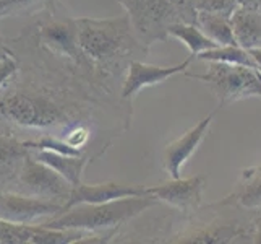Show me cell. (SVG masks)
I'll list each match as a JSON object with an SVG mask.
<instances>
[{"label": "cell", "mask_w": 261, "mask_h": 244, "mask_svg": "<svg viewBox=\"0 0 261 244\" xmlns=\"http://www.w3.org/2000/svg\"><path fill=\"white\" fill-rule=\"evenodd\" d=\"M83 116V106L57 88L16 83L0 88V117L24 129H71Z\"/></svg>", "instance_id": "cell-1"}, {"label": "cell", "mask_w": 261, "mask_h": 244, "mask_svg": "<svg viewBox=\"0 0 261 244\" xmlns=\"http://www.w3.org/2000/svg\"><path fill=\"white\" fill-rule=\"evenodd\" d=\"M78 46L94 69L109 74L120 69L125 60L137 59L145 52L143 42L135 34L128 16L99 20V18H76Z\"/></svg>", "instance_id": "cell-2"}, {"label": "cell", "mask_w": 261, "mask_h": 244, "mask_svg": "<svg viewBox=\"0 0 261 244\" xmlns=\"http://www.w3.org/2000/svg\"><path fill=\"white\" fill-rule=\"evenodd\" d=\"M158 204L159 201L151 194L115 198L102 204H78L39 225L47 228L82 230L86 233L115 231L120 225L133 220Z\"/></svg>", "instance_id": "cell-3"}, {"label": "cell", "mask_w": 261, "mask_h": 244, "mask_svg": "<svg viewBox=\"0 0 261 244\" xmlns=\"http://www.w3.org/2000/svg\"><path fill=\"white\" fill-rule=\"evenodd\" d=\"M187 77L201 80L218 96L219 107L250 96H261V74L244 65L224 62H208L204 74H187Z\"/></svg>", "instance_id": "cell-4"}, {"label": "cell", "mask_w": 261, "mask_h": 244, "mask_svg": "<svg viewBox=\"0 0 261 244\" xmlns=\"http://www.w3.org/2000/svg\"><path fill=\"white\" fill-rule=\"evenodd\" d=\"M127 10L135 34L146 46L152 41H164L166 30L177 20L174 0H119Z\"/></svg>", "instance_id": "cell-5"}, {"label": "cell", "mask_w": 261, "mask_h": 244, "mask_svg": "<svg viewBox=\"0 0 261 244\" xmlns=\"http://www.w3.org/2000/svg\"><path fill=\"white\" fill-rule=\"evenodd\" d=\"M12 192L44 198V201H50L65 207V202L71 192V184L52 168L34 160L30 151L12 187Z\"/></svg>", "instance_id": "cell-6"}, {"label": "cell", "mask_w": 261, "mask_h": 244, "mask_svg": "<svg viewBox=\"0 0 261 244\" xmlns=\"http://www.w3.org/2000/svg\"><path fill=\"white\" fill-rule=\"evenodd\" d=\"M38 39L41 46L57 59L70 60L78 69H94L78 46L76 18H47L38 25Z\"/></svg>", "instance_id": "cell-7"}, {"label": "cell", "mask_w": 261, "mask_h": 244, "mask_svg": "<svg viewBox=\"0 0 261 244\" xmlns=\"http://www.w3.org/2000/svg\"><path fill=\"white\" fill-rule=\"evenodd\" d=\"M64 210V205L44 198L12 191H0V218L5 221L36 225L54 218Z\"/></svg>", "instance_id": "cell-8"}, {"label": "cell", "mask_w": 261, "mask_h": 244, "mask_svg": "<svg viewBox=\"0 0 261 244\" xmlns=\"http://www.w3.org/2000/svg\"><path fill=\"white\" fill-rule=\"evenodd\" d=\"M206 179L204 176L192 178H170V181L161 183L158 186H149L148 194L154 195L159 202H164L170 207H175L180 212L190 213L200 209L203 202Z\"/></svg>", "instance_id": "cell-9"}, {"label": "cell", "mask_w": 261, "mask_h": 244, "mask_svg": "<svg viewBox=\"0 0 261 244\" xmlns=\"http://www.w3.org/2000/svg\"><path fill=\"white\" fill-rule=\"evenodd\" d=\"M195 57L190 56L185 59L184 62H180L177 65H170V67H161V65H151L146 62H141L138 59H132L127 64V77H125L122 90H120V96L123 101H130L135 98L140 90L152 86V85H159L166 81L167 78L174 77L177 74H184L188 69V65L192 64V60Z\"/></svg>", "instance_id": "cell-10"}, {"label": "cell", "mask_w": 261, "mask_h": 244, "mask_svg": "<svg viewBox=\"0 0 261 244\" xmlns=\"http://www.w3.org/2000/svg\"><path fill=\"white\" fill-rule=\"evenodd\" d=\"M214 119V113L208 114L206 117L195 124L192 129H188L182 137H178L172 142H169L164 150V168L170 178L182 176V168L185 163L190 160V157L198 150L204 140L206 134L210 130V125Z\"/></svg>", "instance_id": "cell-11"}, {"label": "cell", "mask_w": 261, "mask_h": 244, "mask_svg": "<svg viewBox=\"0 0 261 244\" xmlns=\"http://www.w3.org/2000/svg\"><path fill=\"white\" fill-rule=\"evenodd\" d=\"M148 189L135 184H119V183H99V184H83L71 187L68 201L65 202V209L78 204H102L115 201V198L133 197V195H145Z\"/></svg>", "instance_id": "cell-12"}, {"label": "cell", "mask_w": 261, "mask_h": 244, "mask_svg": "<svg viewBox=\"0 0 261 244\" xmlns=\"http://www.w3.org/2000/svg\"><path fill=\"white\" fill-rule=\"evenodd\" d=\"M30 148L10 134H0V191H12Z\"/></svg>", "instance_id": "cell-13"}, {"label": "cell", "mask_w": 261, "mask_h": 244, "mask_svg": "<svg viewBox=\"0 0 261 244\" xmlns=\"http://www.w3.org/2000/svg\"><path fill=\"white\" fill-rule=\"evenodd\" d=\"M230 25L237 46L247 51L261 48V13L239 5L230 15Z\"/></svg>", "instance_id": "cell-14"}, {"label": "cell", "mask_w": 261, "mask_h": 244, "mask_svg": "<svg viewBox=\"0 0 261 244\" xmlns=\"http://www.w3.org/2000/svg\"><path fill=\"white\" fill-rule=\"evenodd\" d=\"M34 160L44 163L46 166L52 168L56 173L71 184V187L82 183V176L89 158L85 155H60V153L50 150H30Z\"/></svg>", "instance_id": "cell-15"}, {"label": "cell", "mask_w": 261, "mask_h": 244, "mask_svg": "<svg viewBox=\"0 0 261 244\" xmlns=\"http://www.w3.org/2000/svg\"><path fill=\"white\" fill-rule=\"evenodd\" d=\"M195 25L218 46H237L232 33L230 16L208 12H196Z\"/></svg>", "instance_id": "cell-16"}, {"label": "cell", "mask_w": 261, "mask_h": 244, "mask_svg": "<svg viewBox=\"0 0 261 244\" xmlns=\"http://www.w3.org/2000/svg\"><path fill=\"white\" fill-rule=\"evenodd\" d=\"M167 36L178 39L180 42H184L185 46L190 51V56L196 57L198 54L203 51H208L216 48L218 44L211 41L195 23H185V21H174L167 26L166 30Z\"/></svg>", "instance_id": "cell-17"}, {"label": "cell", "mask_w": 261, "mask_h": 244, "mask_svg": "<svg viewBox=\"0 0 261 244\" xmlns=\"http://www.w3.org/2000/svg\"><path fill=\"white\" fill-rule=\"evenodd\" d=\"M204 62H224L232 65H244L248 69L258 70V65L251 54L240 46H216L213 49L203 51L196 56Z\"/></svg>", "instance_id": "cell-18"}, {"label": "cell", "mask_w": 261, "mask_h": 244, "mask_svg": "<svg viewBox=\"0 0 261 244\" xmlns=\"http://www.w3.org/2000/svg\"><path fill=\"white\" fill-rule=\"evenodd\" d=\"M244 179L245 183L236 192L237 201L247 209H258L261 207V166L245 171Z\"/></svg>", "instance_id": "cell-19"}, {"label": "cell", "mask_w": 261, "mask_h": 244, "mask_svg": "<svg viewBox=\"0 0 261 244\" xmlns=\"http://www.w3.org/2000/svg\"><path fill=\"white\" fill-rule=\"evenodd\" d=\"M239 234V230L224 225L221 228H216L211 225L210 228H200L192 233L180 234L178 239H174L177 242H227L232 238H236Z\"/></svg>", "instance_id": "cell-20"}, {"label": "cell", "mask_w": 261, "mask_h": 244, "mask_svg": "<svg viewBox=\"0 0 261 244\" xmlns=\"http://www.w3.org/2000/svg\"><path fill=\"white\" fill-rule=\"evenodd\" d=\"M36 225L12 223L0 218V244H30Z\"/></svg>", "instance_id": "cell-21"}, {"label": "cell", "mask_w": 261, "mask_h": 244, "mask_svg": "<svg viewBox=\"0 0 261 244\" xmlns=\"http://www.w3.org/2000/svg\"><path fill=\"white\" fill-rule=\"evenodd\" d=\"M195 12H208L230 16L239 7L237 0H188Z\"/></svg>", "instance_id": "cell-22"}, {"label": "cell", "mask_w": 261, "mask_h": 244, "mask_svg": "<svg viewBox=\"0 0 261 244\" xmlns=\"http://www.w3.org/2000/svg\"><path fill=\"white\" fill-rule=\"evenodd\" d=\"M49 2L50 0H0V20L5 16L31 10V8H36Z\"/></svg>", "instance_id": "cell-23"}, {"label": "cell", "mask_w": 261, "mask_h": 244, "mask_svg": "<svg viewBox=\"0 0 261 244\" xmlns=\"http://www.w3.org/2000/svg\"><path fill=\"white\" fill-rule=\"evenodd\" d=\"M18 72V60L12 56L5 59H0V88L7 85V81H10Z\"/></svg>", "instance_id": "cell-24"}, {"label": "cell", "mask_w": 261, "mask_h": 244, "mask_svg": "<svg viewBox=\"0 0 261 244\" xmlns=\"http://www.w3.org/2000/svg\"><path fill=\"white\" fill-rule=\"evenodd\" d=\"M253 234H251V241L253 242H258V244H261V215L258 216V218L255 220V225H253Z\"/></svg>", "instance_id": "cell-25"}, {"label": "cell", "mask_w": 261, "mask_h": 244, "mask_svg": "<svg viewBox=\"0 0 261 244\" xmlns=\"http://www.w3.org/2000/svg\"><path fill=\"white\" fill-rule=\"evenodd\" d=\"M13 54V51L7 46V42H5V39L0 36V59H5V57H8V56H12Z\"/></svg>", "instance_id": "cell-26"}, {"label": "cell", "mask_w": 261, "mask_h": 244, "mask_svg": "<svg viewBox=\"0 0 261 244\" xmlns=\"http://www.w3.org/2000/svg\"><path fill=\"white\" fill-rule=\"evenodd\" d=\"M248 52L251 54V57L255 59L256 65H258V72L261 74V48H256V49H250Z\"/></svg>", "instance_id": "cell-27"}, {"label": "cell", "mask_w": 261, "mask_h": 244, "mask_svg": "<svg viewBox=\"0 0 261 244\" xmlns=\"http://www.w3.org/2000/svg\"><path fill=\"white\" fill-rule=\"evenodd\" d=\"M258 2V0H237V4L240 7H251V5H255Z\"/></svg>", "instance_id": "cell-28"}]
</instances>
